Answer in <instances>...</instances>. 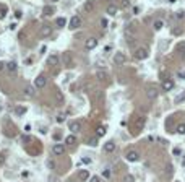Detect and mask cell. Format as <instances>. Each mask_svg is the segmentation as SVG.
<instances>
[{"label":"cell","mask_w":185,"mask_h":182,"mask_svg":"<svg viewBox=\"0 0 185 182\" xmlns=\"http://www.w3.org/2000/svg\"><path fill=\"white\" fill-rule=\"evenodd\" d=\"M148 51L144 49V47H138V49L135 51V59L136 60H144V59H148Z\"/></svg>","instance_id":"6da1fadb"},{"label":"cell","mask_w":185,"mask_h":182,"mask_svg":"<svg viewBox=\"0 0 185 182\" xmlns=\"http://www.w3.org/2000/svg\"><path fill=\"white\" fill-rule=\"evenodd\" d=\"M127 158V161H130V163H136V161L140 159V155H138V151H135V150H130V151L125 155Z\"/></svg>","instance_id":"7a4b0ae2"},{"label":"cell","mask_w":185,"mask_h":182,"mask_svg":"<svg viewBox=\"0 0 185 182\" xmlns=\"http://www.w3.org/2000/svg\"><path fill=\"white\" fill-rule=\"evenodd\" d=\"M52 151H54L55 156H62L63 153H65V145L62 143H55L54 147H52Z\"/></svg>","instance_id":"3957f363"},{"label":"cell","mask_w":185,"mask_h":182,"mask_svg":"<svg viewBox=\"0 0 185 182\" xmlns=\"http://www.w3.org/2000/svg\"><path fill=\"white\" fill-rule=\"evenodd\" d=\"M59 62H60V59H59V55H55V54H50L49 57H47V60H46V63H47L49 67L59 65Z\"/></svg>","instance_id":"277c9868"},{"label":"cell","mask_w":185,"mask_h":182,"mask_svg":"<svg viewBox=\"0 0 185 182\" xmlns=\"http://www.w3.org/2000/svg\"><path fill=\"white\" fill-rule=\"evenodd\" d=\"M125 54H122V52H117V54H114V63L115 65H123L125 63Z\"/></svg>","instance_id":"5b68a950"},{"label":"cell","mask_w":185,"mask_h":182,"mask_svg":"<svg viewBox=\"0 0 185 182\" xmlns=\"http://www.w3.org/2000/svg\"><path fill=\"white\" fill-rule=\"evenodd\" d=\"M80 26H81V18L73 15L70 20V29H76V28H80Z\"/></svg>","instance_id":"8992f818"},{"label":"cell","mask_w":185,"mask_h":182,"mask_svg":"<svg viewBox=\"0 0 185 182\" xmlns=\"http://www.w3.org/2000/svg\"><path fill=\"white\" fill-rule=\"evenodd\" d=\"M96 8V3H94V0H88V2H84V5H83V10L86 11V13H92Z\"/></svg>","instance_id":"52a82bcc"},{"label":"cell","mask_w":185,"mask_h":182,"mask_svg":"<svg viewBox=\"0 0 185 182\" xmlns=\"http://www.w3.org/2000/svg\"><path fill=\"white\" fill-rule=\"evenodd\" d=\"M47 85V80H46V76H42V75H39L38 78L34 80V86L36 88H44Z\"/></svg>","instance_id":"ba28073f"},{"label":"cell","mask_w":185,"mask_h":182,"mask_svg":"<svg viewBox=\"0 0 185 182\" xmlns=\"http://www.w3.org/2000/svg\"><path fill=\"white\" fill-rule=\"evenodd\" d=\"M78 179L80 180H89L91 177H89V171H88V169H80L78 171Z\"/></svg>","instance_id":"9c48e42d"},{"label":"cell","mask_w":185,"mask_h":182,"mask_svg":"<svg viewBox=\"0 0 185 182\" xmlns=\"http://www.w3.org/2000/svg\"><path fill=\"white\" fill-rule=\"evenodd\" d=\"M115 148H117V145H115V141H107L106 145H104V151L106 153H114L115 151Z\"/></svg>","instance_id":"30bf717a"},{"label":"cell","mask_w":185,"mask_h":182,"mask_svg":"<svg viewBox=\"0 0 185 182\" xmlns=\"http://www.w3.org/2000/svg\"><path fill=\"white\" fill-rule=\"evenodd\" d=\"M84 46H86L88 51H92L96 46H98V39H96V38H89V39L86 41V44H84Z\"/></svg>","instance_id":"8fae6325"},{"label":"cell","mask_w":185,"mask_h":182,"mask_svg":"<svg viewBox=\"0 0 185 182\" xmlns=\"http://www.w3.org/2000/svg\"><path fill=\"white\" fill-rule=\"evenodd\" d=\"M174 88V82L172 80H162V90L164 91H171Z\"/></svg>","instance_id":"7c38bea8"},{"label":"cell","mask_w":185,"mask_h":182,"mask_svg":"<svg viewBox=\"0 0 185 182\" xmlns=\"http://www.w3.org/2000/svg\"><path fill=\"white\" fill-rule=\"evenodd\" d=\"M96 76H98V80H101V82H107V80H109V75H107V72H104V70H98Z\"/></svg>","instance_id":"4fadbf2b"},{"label":"cell","mask_w":185,"mask_h":182,"mask_svg":"<svg viewBox=\"0 0 185 182\" xmlns=\"http://www.w3.org/2000/svg\"><path fill=\"white\" fill-rule=\"evenodd\" d=\"M62 60H63V63H65V67H71V55H70V52H65V54L62 55Z\"/></svg>","instance_id":"5bb4252c"},{"label":"cell","mask_w":185,"mask_h":182,"mask_svg":"<svg viewBox=\"0 0 185 182\" xmlns=\"http://www.w3.org/2000/svg\"><path fill=\"white\" fill-rule=\"evenodd\" d=\"M70 130H71V132H80V130H81V124H80L78 120H73V122H70Z\"/></svg>","instance_id":"9a60e30c"},{"label":"cell","mask_w":185,"mask_h":182,"mask_svg":"<svg viewBox=\"0 0 185 182\" xmlns=\"http://www.w3.org/2000/svg\"><path fill=\"white\" fill-rule=\"evenodd\" d=\"M106 13H107V15H111V17L117 15V7H115V5H109V7L106 8Z\"/></svg>","instance_id":"2e32d148"},{"label":"cell","mask_w":185,"mask_h":182,"mask_svg":"<svg viewBox=\"0 0 185 182\" xmlns=\"http://www.w3.org/2000/svg\"><path fill=\"white\" fill-rule=\"evenodd\" d=\"M25 94L29 96V98H31V96H34V88L31 86V85H26V86H25Z\"/></svg>","instance_id":"e0dca14e"},{"label":"cell","mask_w":185,"mask_h":182,"mask_svg":"<svg viewBox=\"0 0 185 182\" xmlns=\"http://www.w3.org/2000/svg\"><path fill=\"white\" fill-rule=\"evenodd\" d=\"M146 94H148V98H150V99H154L156 96H158V91H156L154 88H148Z\"/></svg>","instance_id":"ac0fdd59"},{"label":"cell","mask_w":185,"mask_h":182,"mask_svg":"<svg viewBox=\"0 0 185 182\" xmlns=\"http://www.w3.org/2000/svg\"><path fill=\"white\" fill-rule=\"evenodd\" d=\"M7 68H8V72H11V73H13V72H17L18 65H17V62H13V60H11V62L7 63Z\"/></svg>","instance_id":"d6986e66"},{"label":"cell","mask_w":185,"mask_h":182,"mask_svg":"<svg viewBox=\"0 0 185 182\" xmlns=\"http://www.w3.org/2000/svg\"><path fill=\"white\" fill-rule=\"evenodd\" d=\"M175 132L179 133V135H185V124H177Z\"/></svg>","instance_id":"ffe728a7"},{"label":"cell","mask_w":185,"mask_h":182,"mask_svg":"<svg viewBox=\"0 0 185 182\" xmlns=\"http://www.w3.org/2000/svg\"><path fill=\"white\" fill-rule=\"evenodd\" d=\"M52 33V28L50 26H42V29H41V36H44V38H46V36H49Z\"/></svg>","instance_id":"44dd1931"},{"label":"cell","mask_w":185,"mask_h":182,"mask_svg":"<svg viewBox=\"0 0 185 182\" xmlns=\"http://www.w3.org/2000/svg\"><path fill=\"white\" fill-rule=\"evenodd\" d=\"M96 135H98V137H104V135H106V127H104V125H99V127L96 128Z\"/></svg>","instance_id":"7402d4cb"},{"label":"cell","mask_w":185,"mask_h":182,"mask_svg":"<svg viewBox=\"0 0 185 182\" xmlns=\"http://www.w3.org/2000/svg\"><path fill=\"white\" fill-rule=\"evenodd\" d=\"M175 51H177V52H180V55L183 57V55H185V42H180L179 46L175 47Z\"/></svg>","instance_id":"603a6c76"},{"label":"cell","mask_w":185,"mask_h":182,"mask_svg":"<svg viewBox=\"0 0 185 182\" xmlns=\"http://www.w3.org/2000/svg\"><path fill=\"white\" fill-rule=\"evenodd\" d=\"M65 143H67V145H75V143H76L75 135H68L67 138H65Z\"/></svg>","instance_id":"cb8c5ba5"},{"label":"cell","mask_w":185,"mask_h":182,"mask_svg":"<svg viewBox=\"0 0 185 182\" xmlns=\"http://www.w3.org/2000/svg\"><path fill=\"white\" fill-rule=\"evenodd\" d=\"M54 11H55L54 7H44V15H46V17H50Z\"/></svg>","instance_id":"d4e9b609"},{"label":"cell","mask_w":185,"mask_h":182,"mask_svg":"<svg viewBox=\"0 0 185 182\" xmlns=\"http://www.w3.org/2000/svg\"><path fill=\"white\" fill-rule=\"evenodd\" d=\"M183 101H185V91H182V93H180V94L175 98V104H180V103H183Z\"/></svg>","instance_id":"484cf974"},{"label":"cell","mask_w":185,"mask_h":182,"mask_svg":"<svg viewBox=\"0 0 185 182\" xmlns=\"http://www.w3.org/2000/svg\"><path fill=\"white\" fill-rule=\"evenodd\" d=\"M162 26H164V23L161 21V20H156V21H154V25H153V28H154L156 31H159V29H161V28H162Z\"/></svg>","instance_id":"4316f807"},{"label":"cell","mask_w":185,"mask_h":182,"mask_svg":"<svg viewBox=\"0 0 185 182\" xmlns=\"http://www.w3.org/2000/svg\"><path fill=\"white\" fill-rule=\"evenodd\" d=\"M88 145H89V147H96V145H98V138H96V137L88 138Z\"/></svg>","instance_id":"83f0119b"},{"label":"cell","mask_w":185,"mask_h":182,"mask_svg":"<svg viewBox=\"0 0 185 182\" xmlns=\"http://www.w3.org/2000/svg\"><path fill=\"white\" fill-rule=\"evenodd\" d=\"M111 176H112L111 169H109V168H106V169L102 171V177H106V179H111Z\"/></svg>","instance_id":"f1b7e54d"},{"label":"cell","mask_w":185,"mask_h":182,"mask_svg":"<svg viewBox=\"0 0 185 182\" xmlns=\"http://www.w3.org/2000/svg\"><path fill=\"white\" fill-rule=\"evenodd\" d=\"M65 23H67V20H65V18H57V26L63 28V26H65Z\"/></svg>","instance_id":"f546056e"},{"label":"cell","mask_w":185,"mask_h":182,"mask_svg":"<svg viewBox=\"0 0 185 182\" xmlns=\"http://www.w3.org/2000/svg\"><path fill=\"white\" fill-rule=\"evenodd\" d=\"M17 116H23V114H26V107H17Z\"/></svg>","instance_id":"4dcf8cb0"},{"label":"cell","mask_w":185,"mask_h":182,"mask_svg":"<svg viewBox=\"0 0 185 182\" xmlns=\"http://www.w3.org/2000/svg\"><path fill=\"white\" fill-rule=\"evenodd\" d=\"M123 180H125V182H135V177L132 176V174H125V177H123Z\"/></svg>","instance_id":"1f68e13d"},{"label":"cell","mask_w":185,"mask_h":182,"mask_svg":"<svg viewBox=\"0 0 185 182\" xmlns=\"http://www.w3.org/2000/svg\"><path fill=\"white\" fill-rule=\"evenodd\" d=\"M55 120H57L59 124H62L63 120H65V114H57V117H55Z\"/></svg>","instance_id":"d6a6232c"},{"label":"cell","mask_w":185,"mask_h":182,"mask_svg":"<svg viewBox=\"0 0 185 182\" xmlns=\"http://www.w3.org/2000/svg\"><path fill=\"white\" fill-rule=\"evenodd\" d=\"M166 172L169 174V176L172 174V164H171V163H167V164H166Z\"/></svg>","instance_id":"836d02e7"},{"label":"cell","mask_w":185,"mask_h":182,"mask_svg":"<svg viewBox=\"0 0 185 182\" xmlns=\"http://www.w3.org/2000/svg\"><path fill=\"white\" fill-rule=\"evenodd\" d=\"M177 78H180V80H185V72H183V70L177 72Z\"/></svg>","instance_id":"e575fe53"},{"label":"cell","mask_w":185,"mask_h":182,"mask_svg":"<svg viewBox=\"0 0 185 182\" xmlns=\"http://www.w3.org/2000/svg\"><path fill=\"white\" fill-rule=\"evenodd\" d=\"M172 153H174L175 156H180V155H182V150H180V148H174V150H172Z\"/></svg>","instance_id":"d590c367"},{"label":"cell","mask_w":185,"mask_h":182,"mask_svg":"<svg viewBox=\"0 0 185 182\" xmlns=\"http://www.w3.org/2000/svg\"><path fill=\"white\" fill-rule=\"evenodd\" d=\"M81 163L83 164H91V158H88V156H84L83 159H81Z\"/></svg>","instance_id":"8d00e7d4"},{"label":"cell","mask_w":185,"mask_h":182,"mask_svg":"<svg viewBox=\"0 0 185 182\" xmlns=\"http://www.w3.org/2000/svg\"><path fill=\"white\" fill-rule=\"evenodd\" d=\"M47 168H49V169H54V168H55V163H54L52 159H49V161H47Z\"/></svg>","instance_id":"74e56055"},{"label":"cell","mask_w":185,"mask_h":182,"mask_svg":"<svg viewBox=\"0 0 185 182\" xmlns=\"http://www.w3.org/2000/svg\"><path fill=\"white\" fill-rule=\"evenodd\" d=\"M55 98H57V101H60V103H62L63 101V94L60 91H57V94H55Z\"/></svg>","instance_id":"f35d334b"},{"label":"cell","mask_w":185,"mask_h":182,"mask_svg":"<svg viewBox=\"0 0 185 182\" xmlns=\"http://www.w3.org/2000/svg\"><path fill=\"white\" fill-rule=\"evenodd\" d=\"M89 182H101V179H99V176H92L89 179Z\"/></svg>","instance_id":"ab89813d"},{"label":"cell","mask_w":185,"mask_h":182,"mask_svg":"<svg viewBox=\"0 0 185 182\" xmlns=\"http://www.w3.org/2000/svg\"><path fill=\"white\" fill-rule=\"evenodd\" d=\"M15 17H17V18L20 20V18L23 17V13H21V11H20V10H17V11H15Z\"/></svg>","instance_id":"60d3db41"},{"label":"cell","mask_w":185,"mask_h":182,"mask_svg":"<svg viewBox=\"0 0 185 182\" xmlns=\"http://www.w3.org/2000/svg\"><path fill=\"white\" fill-rule=\"evenodd\" d=\"M161 76H162V78H166V80H169V73H167V72H162Z\"/></svg>","instance_id":"b9f144b4"},{"label":"cell","mask_w":185,"mask_h":182,"mask_svg":"<svg viewBox=\"0 0 185 182\" xmlns=\"http://www.w3.org/2000/svg\"><path fill=\"white\" fill-rule=\"evenodd\" d=\"M140 10H141L140 7H135V8H133V13H135V15H136V13H140Z\"/></svg>","instance_id":"7bdbcfd3"},{"label":"cell","mask_w":185,"mask_h":182,"mask_svg":"<svg viewBox=\"0 0 185 182\" xmlns=\"http://www.w3.org/2000/svg\"><path fill=\"white\" fill-rule=\"evenodd\" d=\"M175 17H177V18H183V11H179V13H177Z\"/></svg>","instance_id":"ee69618b"},{"label":"cell","mask_w":185,"mask_h":182,"mask_svg":"<svg viewBox=\"0 0 185 182\" xmlns=\"http://www.w3.org/2000/svg\"><path fill=\"white\" fill-rule=\"evenodd\" d=\"M122 5H123V7H128V5H130V2H128V0H123Z\"/></svg>","instance_id":"f6af8a7d"},{"label":"cell","mask_w":185,"mask_h":182,"mask_svg":"<svg viewBox=\"0 0 185 182\" xmlns=\"http://www.w3.org/2000/svg\"><path fill=\"white\" fill-rule=\"evenodd\" d=\"M101 25H102L104 28H106V26H107V21H106V20H101Z\"/></svg>","instance_id":"bcb514c9"},{"label":"cell","mask_w":185,"mask_h":182,"mask_svg":"<svg viewBox=\"0 0 185 182\" xmlns=\"http://www.w3.org/2000/svg\"><path fill=\"white\" fill-rule=\"evenodd\" d=\"M182 166H183V168H185V155L182 156Z\"/></svg>","instance_id":"7dc6e473"},{"label":"cell","mask_w":185,"mask_h":182,"mask_svg":"<svg viewBox=\"0 0 185 182\" xmlns=\"http://www.w3.org/2000/svg\"><path fill=\"white\" fill-rule=\"evenodd\" d=\"M3 67H5V65H3V63H2V62H0V72H2V70H3Z\"/></svg>","instance_id":"c3c4849f"},{"label":"cell","mask_w":185,"mask_h":182,"mask_svg":"<svg viewBox=\"0 0 185 182\" xmlns=\"http://www.w3.org/2000/svg\"><path fill=\"white\" fill-rule=\"evenodd\" d=\"M49 2H59V0H49Z\"/></svg>","instance_id":"681fc988"}]
</instances>
